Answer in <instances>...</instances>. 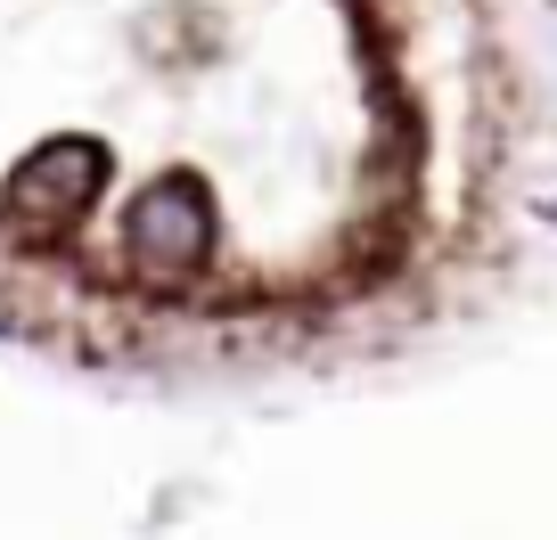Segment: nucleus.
I'll use <instances>...</instances> for the list:
<instances>
[{"instance_id":"f257e3e1","label":"nucleus","mask_w":557,"mask_h":540,"mask_svg":"<svg viewBox=\"0 0 557 540\" xmlns=\"http://www.w3.org/2000/svg\"><path fill=\"white\" fill-rule=\"evenodd\" d=\"M123 246L148 271H197L213 254V197L197 173H164L123 205Z\"/></svg>"},{"instance_id":"f03ea898","label":"nucleus","mask_w":557,"mask_h":540,"mask_svg":"<svg viewBox=\"0 0 557 540\" xmlns=\"http://www.w3.org/2000/svg\"><path fill=\"white\" fill-rule=\"evenodd\" d=\"M99 189H107V148L58 131V140H41L34 156L9 173V213L34 222V229H66V222H83V213L99 205Z\"/></svg>"}]
</instances>
